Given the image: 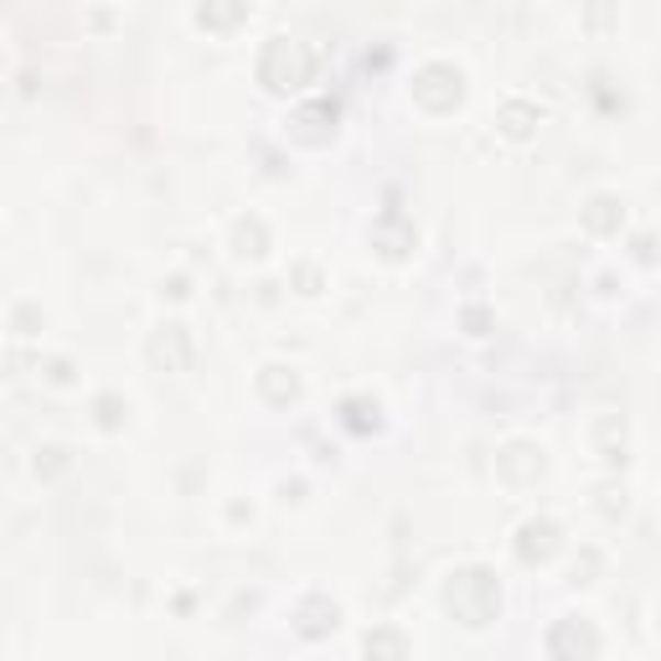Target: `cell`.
<instances>
[{
	"label": "cell",
	"mask_w": 661,
	"mask_h": 661,
	"mask_svg": "<svg viewBox=\"0 0 661 661\" xmlns=\"http://www.w3.org/2000/svg\"><path fill=\"white\" fill-rule=\"evenodd\" d=\"M590 440H594V455L605 460V465H626V444H630V434H626V419L620 414H605L599 425L590 429Z\"/></svg>",
	"instance_id": "11"
},
{
	"label": "cell",
	"mask_w": 661,
	"mask_h": 661,
	"mask_svg": "<svg viewBox=\"0 0 661 661\" xmlns=\"http://www.w3.org/2000/svg\"><path fill=\"white\" fill-rule=\"evenodd\" d=\"M465 99V73L455 63H425L414 73V103L429 109V114H450Z\"/></svg>",
	"instance_id": "3"
},
{
	"label": "cell",
	"mask_w": 661,
	"mask_h": 661,
	"mask_svg": "<svg viewBox=\"0 0 661 661\" xmlns=\"http://www.w3.org/2000/svg\"><path fill=\"white\" fill-rule=\"evenodd\" d=\"M517 559L527 563V569H543L553 553L563 548V527L553 522V517H527L522 527H517Z\"/></svg>",
	"instance_id": "7"
},
{
	"label": "cell",
	"mask_w": 661,
	"mask_h": 661,
	"mask_svg": "<svg viewBox=\"0 0 661 661\" xmlns=\"http://www.w3.org/2000/svg\"><path fill=\"white\" fill-rule=\"evenodd\" d=\"M341 425L352 434H373V429H383V404L367 393H352V398H341Z\"/></svg>",
	"instance_id": "14"
},
{
	"label": "cell",
	"mask_w": 661,
	"mask_h": 661,
	"mask_svg": "<svg viewBox=\"0 0 661 661\" xmlns=\"http://www.w3.org/2000/svg\"><path fill=\"white\" fill-rule=\"evenodd\" d=\"M93 419H99V429H124L130 404H124L119 393H99V398H93Z\"/></svg>",
	"instance_id": "18"
},
{
	"label": "cell",
	"mask_w": 661,
	"mask_h": 661,
	"mask_svg": "<svg viewBox=\"0 0 661 661\" xmlns=\"http://www.w3.org/2000/svg\"><path fill=\"white\" fill-rule=\"evenodd\" d=\"M316 78V52L295 36H269L258 52V84L269 93H300Z\"/></svg>",
	"instance_id": "2"
},
{
	"label": "cell",
	"mask_w": 661,
	"mask_h": 661,
	"mask_svg": "<svg viewBox=\"0 0 661 661\" xmlns=\"http://www.w3.org/2000/svg\"><path fill=\"white\" fill-rule=\"evenodd\" d=\"M151 367L155 373H187L191 367V356H197V346H191V331L181 321H166L161 331L151 337Z\"/></svg>",
	"instance_id": "6"
},
{
	"label": "cell",
	"mask_w": 661,
	"mask_h": 661,
	"mask_svg": "<svg viewBox=\"0 0 661 661\" xmlns=\"http://www.w3.org/2000/svg\"><path fill=\"white\" fill-rule=\"evenodd\" d=\"M166 295H170V300H187V295H191V289H187V279L176 274V279H170V285H166Z\"/></svg>",
	"instance_id": "26"
},
{
	"label": "cell",
	"mask_w": 661,
	"mask_h": 661,
	"mask_svg": "<svg viewBox=\"0 0 661 661\" xmlns=\"http://www.w3.org/2000/svg\"><path fill=\"white\" fill-rule=\"evenodd\" d=\"M295 285H300V295H316V289H321V269H316V264H300V269H295Z\"/></svg>",
	"instance_id": "22"
},
{
	"label": "cell",
	"mask_w": 661,
	"mask_h": 661,
	"mask_svg": "<svg viewBox=\"0 0 661 661\" xmlns=\"http://www.w3.org/2000/svg\"><path fill=\"white\" fill-rule=\"evenodd\" d=\"M32 326H36V310L32 306H16V337H36Z\"/></svg>",
	"instance_id": "23"
},
{
	"label": "cell",
	"mask_w": 661,
	"mask_h": 661,
	"mask_svg": "<svg viewBox=\"0 0 661 661\" xmlns=\"http://www.w3.org/2000/svg\"><path fill=\"white\" fill-rule=\"evenodd\" d=\"M289 620H295V630H300L306 641H321V636H331V630L341 626V605L326 599V594H306V599L289 610Z\"/></svg>",
	"instance_id": "8"
},
{
	"label": "cell",
	"mask_w": 661,
	"mask_h": 661,
	"mask_svg": "<svg viewBox=\"0 0 661 661\" xmlns=\"http://www.w3.org/2000/svg\"><path fill=\"white\" fill-rule=\"evenodd\" d=\"M599 657V626L590 615H563L548 630V661H594Z\"/></svg>",
	"instance_id": "4"
},
{
	"label": "cell",
	"mask_w": 661,
	"mask_h": 661,
	"mask_svg": "<svg viewBox=\"0 0 661 661\" xmlns=\"http://www.w3.org/2000/svg\"><path fill=\"white\" fill-rule=\"evenodd\" d=\"M444 610L455 615L465 630H486L502 615V579L486 563H465L444 579Z\"/></svg>",
	"instance_id": "1"
},
{
	"label": "cell",
	"mask_w": 661,
	"mask_h": 661,
	"mask_svg": "<svg viewBox=\"0 0 661 661\" xmlns=\"http://www.w3.org/2000/svg\"><path fill=\"white\" fill-rule=\"evenodd\" d=\"M496 475L507 481L511 492H527V486H538L548 475V455H543V444H532V440H511L496 450Z\"/></svg>",
	"instance_id": "5"
},
{
	"label": "cell",
	"mask_w": 661,
	"mask_h": 661,
	"mask_svg": "<svg viewBox=\"0 0 661 661\" xmlns=\"http://www.w3.org/2000/svg\"><path fill=\"white\" fill-rule=\"evenodd\" d=\"M414 243H419V233H414V222H408L404 212H383V218L373 222V249L383 258H408Z\"/></svg>",
	"instance_id": "10"
},
{
	"label": "cell",
	"mask_w": 661,
	"mask_h": 661,
	"mask_svg": "<svg viewBox=\"0 0 661 661\" xmlns=\"http://www.w3.org/2000/svg\"><path fill=\"white\" fill-rule=\"evenodd\" d=\"M636 258H641V264H651V258H657V249H651V238H636Z\"/></svg>",
	"instance_id": "27"
},
{
	"label": "cell",
	"mask_w": 661,
	"mask_h": 661,
	"mask_svg": "<svg viewBox=\"0 0 661 661\" xmlns=\"http://www.w3.org/2000/svg\"><path fill=\"white\" fill-rule=\"evenodd\" d=\"M594 574H599V548H584L574 559V584H594Z\"/></svg>",
	"instance_id": "21"
},
{
	"label": "cell",
	"mask_w": 661,
	"mask_h": 661,
	"mask_svg": "<svg viewBox=\"0 0 661 661\" xmlns=\"http://www.w3.org/2000/svg\"><path fill=\"white\" fill-rule=\"evenodd\" d=\"M233 254L238 258H264V254H269V222L254 218V212H249V218H238L233 222Z\"/></svg>",
	"instance_id": "15"
},
{
	"label": "cell",
	"mask_w": 661,
	"mask_h": 661,
	"mask_svg": "<svg viewBox=\"0 0 661 661\" xmlns=\"http://www.w3.org/2000/svg\"><path fill=\"white\" fill-rule=\"evenodd\" d=\"M657 630H661V605H657Z\"/></svg>",
	"instance_id": "28"
},
{
	"label": "cell",
	"mask_w": 661,
	"mask_h": 661,
	"mask_svg": "<svg viewBox=\"0 0 661 661\" xmlns=\"http://www.w3.org/2000/svg\"><path fill=\"white\" fill-rule=\"evenodd\" d=\"M258 393L279 408L295 404V398H300V373H295V367H264V373H258Z\"/></svg>",
	"instance_id": "17"
},
{
	"label": "cell",
	"mask_w": 661,
	"mask_h": 661,
	"mask_svg": "<svg viewBox=\"0 0 661 661\" xmlns=\"http://www.w3.org/2000/svg\"><path fill=\"white\" fill-rule=\"evenodd\" d=\"M47 377H52V383H73V362H68V356H57V362L47 367Z\"/></svg>",
	"instance_id": "25"
},
{
	"label": "cell",
	"mask_w": 661,
	"mask_h": 661,
	"mask_svg": "<svg viewBox=\"0 0 661 661\" xmlns=\"http://www.w3.org/2000/svg\"><path fill=\"white\" fill-rule=\"evenodd\" d=\"M238 21H249V5H202L197 11V26H212V32H228Z\"/></svg>",
	"instance_id": "19"
},
{
	"label": "cell",
	"mask_w": 661,
	"mask_h": 661,
	"mask_svg": "<svg viewBox=\"0 0 661 661\" xmlns=\"http://www.w3.org/2000/svg\"><path fill=\"white\" fill-rule=\"evenodd\" d=\"M362 657L367 661H408V636L398 626H373L362 636Z\"/></svg>",
	"instance_id": "12"
},
{
	"label": "cell",
	"mask_w": 661,
	"mask_h": 661,
	"mask_svg": "<svg viewBox=\"0 0 661 661\" xmlns=\"http://www.w3.org/2000/svg\"><path fill=\"white\" fill-rule=\"evenodd\" d=\"M538 119H543V109H538V103L507 99V103H502V114H496V124H502V135H507V140H532Z\"/></svg>",
	"instance_id": "13"
},
{
	"label": "cell",
	"mask_w": 661,
	"mask_h": 661,
	"mask_svg": "<svg viewBox=\"0 0 661 661\" xmlns=\"http://www.w3.org/2000/svg\"><path fill=\"white\" fill-rule=\"evenodd\" d=\"M337 135V103H306V109H295L289 114V140H300V145H326V140Z\"/></svg>",
	"instance_id": "9"
},
{
	"label": "cell",
	"mask_w": 661,
	"mask_h": 661,
	"mask_svg": "<svg viewBox=\"0 0 661 661\" xmlns=\"http://www.w3.org/2000/svg\"><path fill=\"white\" fill-rule=\"evenodd\" d=\"M63 465H68V450H63V444H47V450H36V475H42V481H52V475L63 471Z\"/></svg>",
	"instance_id": "20"
},
{
	"label": "cell",
	"mask_w": 661,
	"mask_h": 661,
	"mask_svg": "<svg viewBox=\"0 0 661 661\" xmlns=\"http://www.w3.org/2000/svg\"><path fill=\"white\" fill-rule=\"evenodd\" d=\"M465 326H471V337H486L492 316H486V310H465Z\"/></svg>",
	"instance_id": "24"
},
{
	"label": "cell",
	"mask_w": 661,
	"mask_h": 661,
	"mask_svg": "<svg viewBox=\"0 0 661 661\" xmlns=\"http://www.w3.org/2000/svg\"><path fill=\"white\" fill-rule=\"evenodd\" d=\"M620 222H626V207H620V197H594V202L584 207V228H590L594 238L620 233Z\"/></svg>",
	"instance_id": "16"
}]
</instances>
